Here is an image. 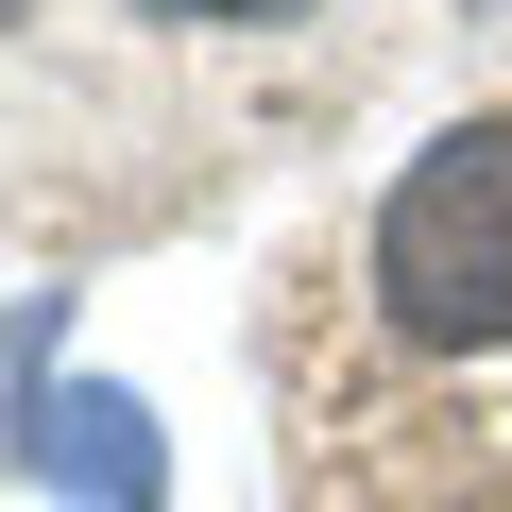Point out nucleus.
Returning <instances> with one entry per match:
<instances>
[{
	"instance_id": "nucleus-2",
	"label": "nucleus",
	"mask_w": 512,
	"mask_h": 512,
	"mask_svg": "<svg viewBox=\"0 0 512 512\" xmlns=\"http://www.w3.org/2000/svg\"><path fill=\"white\" fill-rule=\"evenodd\" d=\"M35 461H52L86 512H154V478H171V461H154V410H137V393H103V376L35 393Z\"/></svg>"
},
{
	"instance_id": "nucleus-1",
	"label": "nucleus",
	"mask_w": 512,
	"mask_h": 512,
	"mask_svg": "<svg viewBox=\"0 0 512 512\" xmlns=\"http://www.w3.org/2000/svg\"><path fill=\"white\" fill-rule=\"evenodd\" d=\"M376 308L410 342H444V359L512 342V120H461V137H427L393 171V205H376Z\"/></svg>"
},
{
	"instance_id": "nucleus-3",
	"label": "nucleus",
	"mask_w": 512,
	"mask_h": 512,
	"mask_svg": "<svg viewBox=\"0 0 512 512\" xmlns=\"http://www.w3.org/2000/svg\"><path fill=\"white\" fill-rule=\"evenodd\" d=\"M137 18H188V35L222 18V35H256V18H308V0H137Z\"/></svg>"
},
{
	"instance_id": "nucleus-4",
	"label": "nucleus",
	"mask_w": 512,
	"mask_h": 512,
	"mask_svg": "<svg viewBox=\"0 0 512 512\" xmlns=\"http://www.w3.org/2000/svg\"><path fill=\"white\" fill-rule=\"evenodd\" d=\"M18 18H35V0H0V35H18Z\"/></svg>"
}]
</instances>
